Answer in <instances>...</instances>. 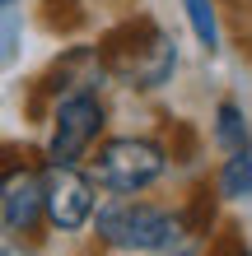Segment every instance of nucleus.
<instances>
[{
	"label": "nucleus",
	"instance_id": "423d86ee",
	"mask_svg": "<svg viewBox=\"0 0 252 256\" xmlns=\"http://www.w3.org/2000/svg\"><path fill=\"white\" fill-rule=\"evenodd\" d=\"M0 214L10 233H33L42 219V177L33 168H19L0 182Z\"/></svg>",
	"mask_w": 252,
	"mask_h": 256
},
{
	"label": "nucleus",
	"instance_id": "20e7f679",
	"mask_svg": "<svg viewBox=\"0 0 252 256\" xmlns=\"http://www.w3.org/2000/svg\"><path fill=\"white\" fill-rule=\"evenodd\" d=\"M103 102L80 88V94H66L56 102V116H52V144H47V163H80L84 149L103 135Z\"/></svg>",
	"mask_w": 252,
	"mask_h": 256
},
{
	"label": "nucleus",
	"instance_id": "39448f33",
	"mask_svg": "<svg viewBox=\"0 0 252 256\" xmlns=\"http://www.w3.org/2000/svg\"><path fill=\"white\" fill-rule=\"evenodd\" d=\"M42 214L61 233L84 228L94 219V177L80 172L75 163H47V172H42Z\"/></svg>",
	"mask_w": 252,
	"mask_h": 256
},
{
	"label": "nucleus",
	"instance_id": "f257e3e1",
	"mask_svg": "<svg viewBox=\"0 0 252 256\" xmlns=\"http://www.w3.org/2000/svg\"><path fill=\"white\" fill-rule=\"evenodd\" d=\"M98 66L103 74L136 84V88H159L173 80L177 70V47L164 28H154L150 19H131L122 28H112L98 47Z\"/></svg>",
	"mask_w": 252,
	"mask_h": 256
},
{
	"label": "nucleus",
	"instance_id": "1a4fd4ad",
	"mask_svg": "<svg viewBox=\"0 0 252 256\" xmlns=\"http://www.w3.org/2000/svg\"><path fill=\"white\" fill-rule=\"evenodd\" d=\"M182 224H187L191 238H205V233L215 228V191L210 186H196V191H191V205L182 210Z\"/></svg>",
	"mask_w": 252,
	"mask_h": 256
},
{
	"label": "nucleus",
	"instance_id": "ddd939ff",
	"mask_svg": "<svg viewBox=\"0 0 252 256\" xmlns=\"http://www.w3.org/2000/svg\"><path fill=\"white\" fill-rule=\"evenodd\" d=\"M0 256H33V252H28V247H14V242H10V247L0 252Z\"/></svg>",
	"mask_w": 252,
	"mask_h": 256
},
{
	"label": "nucleus",
	"instance_id": "f03ea898",
	"mask_svg": "<svg viewBox=\"0 0 252 256\" xmlns=\"http://www.w3.org/2000/svg\"><path fill=\"white\" fill-rule=\"evenodd\" d=\"M98 238L117 252H164V256H182L187 247V224L182 210H159L145 200H126L117 196L112 205L98 210Z\"/></svg>",
	"mask_w": 252,
	"mask_h": 256
},
{
	"label": "nucleus",
	"instance_id": "f8f14e48",
	"mask_svg": "<svg viewBox=\"0 0 252 256\" xmlns=\"http://www.w3.org/2000/svg\"><path fill=\"white\" fill-rule=\"evenodd\" d=\"M19 168H28V163H24V149H14V144H0V182H5L10 172H19Z\"/></svg>",
	"mask_w": 252,
	"mask_h": 256
},
{
	"label": "nucleus",
	"instance_id": "6e6552de",
	"mask_svg": "<svg viewBox=\"0 0 252 256\" xmlns=\"http://www.w3.org/2000/svg\"><path fill=\"white\" fill-rule=\"evenodd\" d=\"M215 144L229 149V154L247 144V122H243L238 102H219V112H215Z\"/></svg>",
	"mask_w": 252,
	"mask_h": 256
},
{
	"label": "nucleus",
	"instance_id": "9d476101",
	"mask_svg": "<svg viewBox=\"0 0 252 256\" xmlns=\"http://www.w3.org/2000/svg\"><path fill=\"white\" fill-rule=\"evenodd\" d=\"M187 5V19H191V33H196L201 47H219V24H215V0H182Z\"/></svg>",
	"mask_w": 252,
	"mask_h": 256
},
{
	"label": "nucleus",
	"instance_id": "0eeeda50",
	"mask_svg": "<svg viewBox=\"0 0 252 256\" xmlns=\"http://www.w3.org/2000/svg\"><path fill=\"white\" fill-rule=\"evenodd\" d=\"M219 196H229V200H247L252 196V144L233 149L224 158V168H219Z\"/></svg>",
	"mask_w": 252,
	"mask_h": 256
},
{
	"label": "nucleus",
	"instance_id": "9b49d317",
	"mask_svg": "<svg viewBox=\"0 0 252 256\" xmlns=\"http://www.w3.org/2000/svg\"><path fill=\"white\" fill-rule=\"evenodd\" d=\"M42 24L56 28V33H75V28L84 24L80 0H42Z\"/></svg>",
	"mask_w": 252,
	"mask_h": 256
},
{
	"label": "nucleus",
	"instance_id": "7ed1b4c3",
	"mask_svg": "<svg viewBox=\"0 0 252 256\" xmlns=\"http://www.w3.org/2000/svg\"><path fill=\"white\" fill-rule=\"evenodd\" d=\"M168 154L154 140H136V135H122V140H108L94 158V182L112 196H136L145 186L159 182Z\"/></svg>",
	"mask_w": 252,
	"mask_h": 256
},
{
	"label": "nucleus",
	"instance_id": "2eb2a0df",
	"mask_svg": "<svg viewBox=\"0 0 252 256\" xmlns=\"http://www.w3.org/2000/svg\"><path fill=\"white\" fill-rule=\"evenodd\" d=\"M5 5H14V0H0V10H5Z\"/></svg>",
	"mask_w": 252,
	"mask_h": 256
},
{
	"label": "nucleus",
	"instance_id": "4468645a",
	"mask_svg": "<svg viewBox=\"0 0 252 256\" xmlns=\"http://www.w3.org/2000/svg\"><path fill=\"white\" fill-rule=\"evenodd\" d=\"M233 256H252V252H243V247H238V252H233Z\"/></svg>",
	"mask_w": 252,
	"mask_h": 256
}]
</instances>
